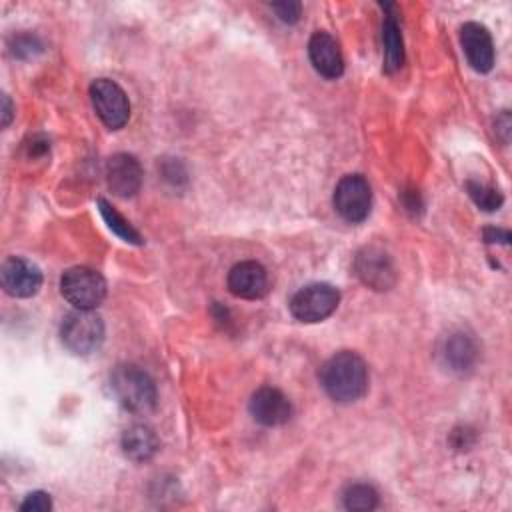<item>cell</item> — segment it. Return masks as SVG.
Masks as SVG:
<instances>
[{
    "instance_id": "277c9868",
    "label": "cell",
    "mask_w": 512,
    "mask_h": 512,
    "mask_svg": "<svg viewBox=\"0 0 512 512\" xmlns=\"http://www.w3.org/2000/svg\"><path fill=\"white\" fill-rule=\"evenodd\" d=\"M60 292L74 308L94 310L106 296V282L96 270L74 266L62 274Z\"/></svg>"
},
{
    "instance_id": "8fae6325",
    "label": "cell",
    "mask_w": 512,
    "mask_h": 512,
    "mask_svg": "<svg viewBox=\"0 0 512 512\" xmlns=\"http://www.w3.org/2000/svg\"><path fill=\"white\" fill-rule=\"evenodd\" d=\"M228 290L244 300H260L268 294V272L254 260L238 262L228 272Z\"/></svg>"
},
{
    "instance_id": "8992f818",
    "label": "cell",
    "mask_w": 512,
    "mask_h": 512,
    "mask_svg": "<svg viewBox=\"0 0 512 512\" xmlns=\"http://www.w3.org/2000/svg\"><path fill=\"white\" fill-rule=\"evenodd\" d=\"M90 100L98 118L110 130L122 128L130 118V102L126 92L108 78H98L90 84Z\"/></svg>"
},
{
    "instance_id": "ba28073f",
    "label": "cell",
    "mask_w": 512,
    "mask_h": 512,
    "mask_svg": "<svg viewBox=\"0 0 512 512\" xmlns=\"http://www.w3.org/2000/svg\"><path fill=\"white\" fill-rule=\"evenodd\" d=\"M354 274L372 290H390L396 282L392 258L378 246H366L356 254Z\"/></svg>"
},
{
    "instance_id": "7c38bea8",
    "label": "cell",
    "mask_w": 512,
    "mask_h": 512,
    "mask_svg": "<svg viewBox=\"0 0 512 512\" xmlns=\"http://www.w3.org/2000/svg\"><path fill=\"white\" fill-rule=\"evenodd\" d=\"M460 44L468 64L476 72H490L494 66V44L486 26L478 22H466L460 28Z\"/></svg>"
},
{
    "instance_id": "9c48e42d",
    "label": "cell",
    "mask_w": 512,
    "mask_h": 512,
    "mask_svg": "<svg viewBox=\"0 0 512 512\" xmlns=\"http://www.w3.org/2000/svg\"><path fill=\"white\" fill-rule=\"evenodd\" d=\"M0 282L6 294L14 298H30L42 286V272L34 262L22 256H10L2 262Z\"/></svg>"
},
{
    "instance_id": "2e32d148",
    "label": "cell",
    "mask_w": 512,
    "mask_h": 512,
    "mask_svg": "<svg viewBox=\"0 0 512 512\" xmlns=\"http://www.w3.org/2000/svg\"><path fill=\"white\" fill-rule=\"evenodd\" d=\"M120 446H122V452L130 460L146 462L158 452L160 442H158V436L154 434L152 428H148L144 424H134V426L124 430Z\"/></svg>"
},
{
    "instance_id": "5bb4252c",
    "label": "cell",
    "mask_w": 512,
    "mask_h": 512,
    "mask_svg": "<svg viewBox=\"0 0 512 512\" xmlns=\"http://www.w3.org/2000/svg\"><path fill=\"white\" fill-rule=\"evenodd\" d=\"M308 56L314 70L328 80H334L344 72V58L340 46L328 32L312 34L308 42Z\"/></svg>"
},
{
    "instance_id": "9a60e30c",
    "label": "cell",
    "mask_w": 512,
    "mask_h": 512,
    "mask_svg": "<svg viewBox=\"0 0 512 512\" xmlns=\"http://www.w3.org/2000/svg\"><path fill=\"white\" fill-rule=\"evenodd\" d=\"M442 358H444L446 366L452 372L464 374V372H470L476 366L478 346H476V342H474V338L470 334L454 332L444 342Z\"/></svg>"
},
{
    "instance_id": "4fadbf2b",
    "label": "cell",
    "mask_w": 512,
    "mask_h": 512,
    "mask_svg": "<svg viewBox=\"0 0 512 512\" xmlns=\"http://www.w3.org/2000/svg\"><path fill=\"white\" fill-rule=\"evenodd\" d=\"M250 414L262 426H280L290 420L292 404L278 388L262 386L250 398Z\"/></svg>"
},
{
    "instance_id": "6da1fadb",
    "label": "cell",
    "mask_w": 512,
    "mask_h": 512,
    "mask_svg": "<svg viewBox=\"0 0 512 512\" xmlns=\"http://www.w3.org/2000/svg\"><path fill=\"white\" fill-rule=\"evenodd\" d=\"M320 384L336 402H354L368 390L366 362L352 350L336 352L320 368Z\"/></svg>"
},
{
    "instance_id": "7a4b0ae2",
    "label": "cell",
    "mask_w": 512,
    "mask_h": 512,
    "mask_svg": "<svg viewBox=\"0 0 512 512\" xmlns=\"http://www.w3.org/2000/svg\"><path fill=\"white\" fill-rule=\"evenodd\" d=\"M114 398L130 412L146 414L156 406V384L152 376L136 364H120L110 374Z\"/></svg>"
},
{
    "instance_id": "3957f363",
    "label": "cell",
    "mask_w": 512,
    "mask_h": 512,
    "mask_svg": "<svg viewBox=\"0 0 512 512\" xmlns=\"http://www.w3.org/2000/svg\"><path fill=\"white\" fill-rule=\"evenodd\" d=\"M62 344L78 356L94 352L104 340V322L92 310H74L64 316L60 326Z\"/></svg>"
},
{
    "instance_id": "ac0fdd59",
    "label": "cell",
    "mask_w": 512,
    "mask_h": 512,
    "mask_svg": "<svg viewBox=\"0 0 512 512\" xmlns=\"http://www.w3.org/2000/svg\"><path fill=\"white\" fill-rule=\"evenodd\" d=\"M344 508L354 512H368L378 506V492L370 484H352L344 490Z\"/></svg>"
},
{
    "instance_id": "cb8c5ba5",
    "label": "cell",
    "mask_w": 512,
    "mask_h": 512,
    "mask_svg": "<svg viewBox=\"0 0 512 512\" xmlns=\"http://www.w3.org/2000/svg\"><path fill=\"white\" fill-rule=\"evenodd\" d=\"M50 148V142L44 138V136H34L32 142L28 144V154L30 156H42L46 154Z\"/></svg>"
},
{
    "instance_id": "5b68a950",
    "label": "cell",
    "mask_w": 512,
    "mask_h": 512,
    "mask_svg": "<svg viewBox=\"0 0 512 512\" xmlns=\"http://www.w3.org/2000/svg\"><path fill=\"white\" fill-rule=\"evenodd\" d=\"M340 302V292L328 282H314L300 288L290 300V312L300 322L326 320Z\"/></svg>"
},
{
    "instance_id": "52a82bcc",
    "label": "cell",
    "mask_w": 512,
    "mask_h": 512,
    "mask_svg": "<svg viewBox=\"0 0 512 512\" xmlns=\"http://www.w3.org/2000/svg\"><path fill=\"white\" fill-rule=\"evenodd\" d=\"M334 208L346 222H362L370 214L372 190L362 174L344 176L334 188Z\"/></svg>"
},
{
    "instance_id": "d6986e66",
    "label": "cell",
    "mask_w": 512,
    "mask_h": 512,
    "mask_svg": "<svg viewBox=\"0 0 512 512\" xmlns=\"http://www.w3.org/2000/svg\"><path fill=\"white\" fill-rule=\"evenodd\" d=\"M98 210H100L104 222L108 224V228H110L116 236H120V238L126 240V242H132V244H142V238H140V234L132 228V224H130L124 216H120L104 198L98 200Z\"/></svg>"
},
{
    "instance_id": "44dd1931",
    "label": "cell",
    "mask_w": 512,
    "mask_h": 512,
    "mask_svg": "<svg viewBox=\"0 0 512 512\" xmlns=\"http://www.w3.org/2000/svg\"><path fill=\"white\" fill-rule=\"evenodd\" d=\"M10 52L16 58H32L34 54L42 52V42L34 34H18L10 42Z\"/></svg>"
},
{
    "instance_id": "603a6c76",
    "label": "cell",
    "mask_w": 512,
    "mask_h": 512,
    "mask_svg": "<svg viewBox=\"0 0 512 512\" xmlns=\"http://www.w3.org/2000/svg\"><path fill=\"white\" fill-rule=\"evenodd\" d=\"M52 508V500L46 492L38 490V492H30L24 502L20 504L22 512H48Z\"/></svg>"
},
{
    "instance_id": "7402d4cb",
    "label": "cell",
    "mask_w": 512,
    "mask_h": 512,
    "mask_svg": "<svg viewBox=\"0 0 512 512\" xmlns=\"http://www.w3.org/2000/svg\"><path fill=\"white\" fill-rule=\"evenodd\" d=\"M270 8L286 24L298 22L300 14H302V4L300 2H292V0H288V2H274V4H270Z\"/></svg>"
},
{
    "instance_id": "ffe728a7",
    "label": "cell",
    "mask_w": 512,
    "mask_h": 512,
    "mask_svg": "<svg viewBox=\"0 0 512 512\" xmlns=\"http://www.w3.org/2000/svg\"><path fill=\"white\" fill-rule=\"evenodd\" d=\"M466 188H468V194L470 198L474 200V204L486 212H494L502 206L504 202V196L498 188H492L488 184H482V182H466Z\"/></svg>"
},
{
    "instance_id": "e0dca14e",
    "label": "cell",
    "mask_w": 512,
    "mask_h": 512,
    "mask_svg": "<svg viewBox=\"0 0 512 512\" xmlns=\"http://www.w3.org/2000/svg\"><path fill=\"white\" fill-rule=\"evenodd\" d=\"M382 46H384V70L388 74L400 70L404 64V42L402 32L392 14H386L382 22Z\"/></svg>"
},
{
    "instance_id": "d4e9b609",
    "label": "cell",
    "mask_w": 512,
    "mask_h": 512,
    "mask_svg": "<svg viewBox=\"0 0 512 512\" xmlns=\"http://www.w3.org/2000/svg\"><path fill=\"white\" fill-rule=\"evenodd\" d=\"M484 240H486V242L508 244V242H510V232H508V230H500V228H486V230H484Z\"/></svg>"
},
{
    "instance_id": "30bf717a",
    "label": "cell",
    "mask_w": 512,
    "mask_h": 512,
    "mask_svg": "<svg viewBox=\"0 0 512 512\" xmlns=\"http://www.w3.org/2000/svg\"><path fill=\"white\" fill-rule=\"evenodd\" d=\"M106 182L108 188L120 196L130 198L142 186V166L140 162L126 152H118L106 162Z\"/></svg>"
},
{
    "instance_id": "484cf974",
    "label": "cell",
    "mask_w": 512,
    "mask_h": 512,
    "mask_svg": "<svg viewBox=\"0 0 512 512\" xmlns=\"http://www.w3.org/2000/svg\"><path fill=\"white\" fill-rule=\"evenodd\" d=\"M12 120V104L10 98L4 94L2 96V126H8Z\"/></svg>"
}]
</instances>
